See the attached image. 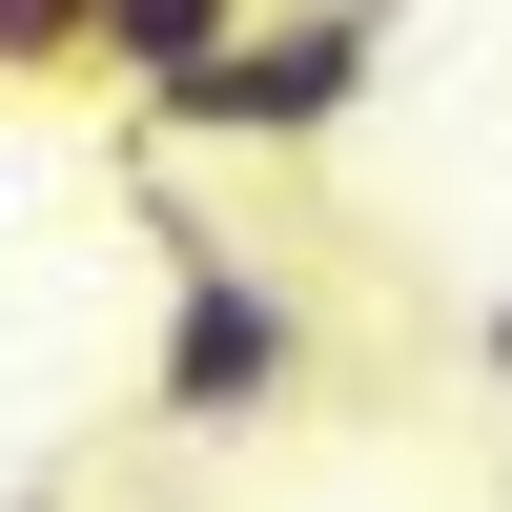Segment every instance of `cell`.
Instances as JSON below:
<instances>
[{"label": "cell", "instance_id": "obj_1", "mask_svg": "<svg viewBox=\"0 0 512 512\" xmlns=\"http://www.w3.org/2000/svg\"><path fill=\"white\" fill-rule=\"evenodd\" d=\"M144 390H164V431H267V410H308V308H287L226 226H185V205H164V369Z\"/></svg>", "mask_w": 512, "mask_h": 512}, {"label": "cell", "instance_id": "obj_2", "mask_svg": "<svg viewBox=\"0 0 512 512\" xmlns=\"http://www.w3.org/2000/svg\"><path fill=\"white\" fill-rule=\"evenodd\" d=\"M369 62H390V0H308V21H267V0H246V41L205 82H164V144H328V123L369 103Z\"/></svg>", "mask_w": 512, "mask_h": 512}, {"label": "cell", "instance_id": "obj_3", "mask_svg": "<svg viewBox=\"0 0 512 512\" xmlns=\"http://www.w3.org/2000/svg\"><path fill=\"white\" fill-rule=\"evenodd\" d=\"M246 41V0H82V62L123 82V103H164V82H205Z\"/></svg>", "mask_w": 512, "mask_h": 512}, {"label": "cell", "instance_id": "obj_4", "mask_svg": "<svg viewBox=\"0 0 512 512\" xmlns=\"http://www.w3.org/2000/svg\"><path fill=\"white\" fill-rule=\"evenodd\" d=\"M82 62V0H0V82H62Z\"/></svg>", "mask_w": 512, "mask_h": 512}]
</instances>
